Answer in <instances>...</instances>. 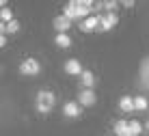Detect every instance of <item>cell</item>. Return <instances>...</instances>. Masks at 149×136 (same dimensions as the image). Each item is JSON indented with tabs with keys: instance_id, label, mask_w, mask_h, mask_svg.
I'll use <instances>...</instances> for the list:
<instances>
[{
	"instance_id": "1",
	"label": "cell",
	"mask_w": 149,
	"mask_h": 136,
	"mask_svg": "<svg viewBox=\"0 0 149 136\" xmlns=\"http://www.w3.org/2000/svg\"><path fill=\"white\" fill-rule=\"evenodd\" d=\"M54 102H56V97H54L52 91H39L37 93V110L39 112L48 114L54 108Z\"/></svg>"
},
{
	"instance_id": "2",
	"label": "cell",
	"mask_w": 149,
	"mask_h": 136,
	"mask_svg": "<svg viewBox=\"0 0 149 136\" xmlns=\"http://www.w3.org/2000/svg\"><path fill=\"white\" fill-rule=\"evenodd\" d=\"M39 71H41V65L37 59H26L19 65V74H24V76H37Z\"/></svg>"
},
{
	"instance_id": "3",
	"label": "cell",
	"mask_w": 149,
	"mask_h": 136,
	"mask_svg": "<svg viewBox=\"0 0 149 136\" xmlns=\"http://www.w3.org/2000/svg\"><path fill=\"white\" fill-rule=\"evenodd\" d=\"M117 22H119V15H117V13H104V15H100V33H106V30L115 28Z\"/></svg>"
},
{
	"instance_id": "4",
	"label": "cell",
	"mask_w": 149,
	"mask_h": 136,
	"mask_svg": "<svg viewBox=\"0 0 149 136\" xmlns=\"http://www.w3.org/2000/svg\"><path fill=\"white\" fill-rule=\"evenodd\" d=\"M80 30H82V33H93V30H100V15H91V17L82 20V22H80Z\"/></svg>"
},
{
	"instance_id": "5",
	"label": "cell",
	"mask_w": 149,
	"mask_h": 136,
	"mask_svg": "<svg viewBox=\"0 0 149 136\" xmlns=\"http://www.w3.org/2000/svg\"><path fill=\"white\" fill-rule=\"evenodd\" d=\"M63 114H65V117H69V119H76V117H80V114H82V106L78 102H67L63 106Z\"/></svg>"
},
{
	"instance_id": "6",
	"label": "cell",
	"mask_w": 149,
	"mask_h": 136,
	"mask_svg": "<svg viewBox=\"0 0 149 136\" xmlns=\"http://www.w3.org/2000/svg\"><path fill=\"white\" fill-rule=\"evenodd\" d=\"M78 104L80 106H93L95 104V91H91V89H82L78 93Z\"/></svg>"
},
{
	"instance_id": "7",
	"label": "cell",
	"mask_w": 149,
	"mask_h": 136,
	"mask_svg": "<svg viewBox=\"0 0 149 136\" xmlns=\"http://www.w3.org/2000/svg\"><path fill=\"white\" fill-rule=\"evenodd\" d=\"M65 71H67L69 76H82V65H80V61L78 59H69L67 63H65Z\"/></svg>"
},
{
	"instance_id": "8",
	"label": "cell",
	"mask_w": 149,
	"mask_h": 136,
	"mask_svg": "<svg viewBox=\"0 0 149 136\" xmlns=\"http://www.w3.org/2000/svg\"><path fill=\"white\" fill-rule=\"evenodd\" d=\"M54 28L58 30V33H65V35H67V30L71 28V20L65 17V15H58V17H54Z\"/></svg>"
},
{
	"instance_id": "9",
	"label": "cell",
	"mask_w": 149,
	"mask_h": 136,
	"mask_svg": "<svg viewBox=\"0 0 149 136\" xmlns=\"http://www.w3.org/2000/svg\"><path fill=\"white\" fill-rule=\"evenodd\" d=\"M80 84L84 86V89H91L93 91V86H95V76L91 74V71H82V76H80Z\"/></svg>"
},
{
	"instance_id": "10",
	"label": "cell",
	"mask_w": 149,
	"mask_h": 136,
	"mask_svg": "<svg viewBox=\"0 0 149 136\" xmlns=\"http://www.w3.org/2000/svg\"><path fill=\"white\" fill-rule=\"evenodd\" d=\"M119 108L123 112H132V110H136L134 108V97H130V95H123L119 99Z\"/></svg>"
},
{
	"instance_id": "11",
	"label": "cell",
	"mask_w": 149,
	"mask_h": 136,
	"mask_svg": "<svg viewBox=\"0 0 149 136\" xmlns=\"http://www.w3.org/2000/svg\"><path fill=\"white\" fill-rule=\"evenodd\" d=\"M63 15H65V17H69V20H80V15H78V4H76V0H74V2H67V7H65Z\"/></svg>"
},
{
	"instance_id": "12",
	"label": "cell",
	"mask_w": 149,
	"mask_h": 136,
	"mask_svg": "<svg viewBox=\"0 0 149 136\" xmlns=\"http://www.w3.org/2000/svg\"><path fill=\"white\" fill-rule=\"evenodd\" d=\"M115 136H130V121H117L115 123Z\"/></svg>"
},
{
	"instance_id": "13",
	"label": "cell",
	"mask_w": 149,
	"mask_h": 136,
	"mask_svg": "<svg viewBox=\"0 0 149 136\" xmlns=\"http://www.w3.org/2000/svg\"><path fill=\"white\" fill-rule=\"evenodd\" d=\"M0 30H2V35H13V33H17V30H19V22H17V20H13V22H9V24H2V26H0Z\"/></svg>"
},
{
	"instance_id": "14",
	"label": "cell",
	"mask_w": 149,
	"mask_h": 136,
	"mask_svg": "<svg viewBox=\"0 0 149 136\" xmlns=\"http://www.w3.org/2000/svg\"><path fill=\"white\" fill-rule=\"evenodd\" d=\"M56 45H58V48H69V45H71V39H69V35H65V33H58V35H56Z\"/></svg>"
},
{
	"instance_id": "15",
	"label": "cell",
	"mask_w": 149,
	"mask_h": 136,
	"mask_svg": "<svg viewBox=\"0 0 149 136\" xmlns=\"http://www.w3.org/2000/svg\"><path fill=\"white\" fill-rule=\"evenodd\" d=\"M147 106H149L147 97H143V95L134 97V108H136V110H147Z\"/></svg>"
},
{
	"instance_id": "16",
	"label": "cell",
	"mask_w": 149,
	"mask_h": 136,
	"mask_svg": "<svg viewBox=\"0 0 149 136\" xmlns=\"http://www.w3.org/2000/svg\"><path fill=\"white\" fill-rule=\"evenodd\" d=\"M143 132V123L141 121H130V136H138Z\"/></svg>"
},
{
	"instance_id": "17",
	"label": "cell",
	"mask_w": 149,
	"mask_h": 136,
	"mask_svg": "<svg viewBox=\"0 0 149 136\" xmlns=\"http://www.w3.org/2000/svg\"><path fill=\"white\" fill-rule=\"evenodd\" d=\"M0 20H2V24L13 22V11L11 9H2V11H0Z\"/></svg>"
},
{
	"instance_id": "18",
	"label": "cell",
	"mask_w": 149,
	"mask_h": 136,
	"mask_svg": "<svg viewBox=\"0 0 149 136\" xmlns=\"http://www.w3.org/2000/svg\"><path fill=\"white\" fill-rule=\"evenodd\" d=\"M0 45H7V35H0Z\"/></svg>"
},
{
	"instance_id": "19",
	"label": "cell",
	"mask_w": 149,
	"mask_h": 136,
	"mask_svg": "<svg viewBox=\"0 0 149 136\" xmlns=\"http://www.w3.org/2000/svg\"><path fill=\"white\" fill-rule=\"evenodd\" d=\"M147 130H149V119H147Z\"/></svg>"
}]
</instances>
